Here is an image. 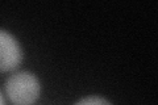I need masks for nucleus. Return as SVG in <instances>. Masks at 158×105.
<instances>
[{"label": "nucleus", "instance_id": "nucleus-1", "mask_svg": "<svg viewBox=\"0 0 158 105\" xmlns=\"http://www.w3.org/2000/svg\"><path fill=\"white\" fill-rule=\"evenodd\" d=\"M6 89L13 104L32 105L40 95V83L31 72H17L7 80Z\"/></svg>", "mask_w": 158, "mask_h": 105}, {"label": "nucleus", "instance_id": "nucleus-2", "mask_svg": "<svg viewBox=\"0 0 158 105\" xmlns=\"http://www.w3.org/2000/svg\"><path fill=\"white\" fill-rule=\"evenodd\" d=\"M23 59L21 47L11 34L0 30V71H11Z\"/></svg>", "mask_w": 158, "mask_h": 105}, {"label": "nucleus", "instance_id": "nucleus-3", "mask_svg": "<svg viewBox=\"0 0 158 105\" xmlns=\"http://www.w3.org/2000/svg\"><path fill=\"white\" fill-rule=\"evenodd\" d=\"M77 105H111L110 101H107L106 99L99 97V96H90L86 99H82Z\"/></svg>", "mask_w": 158, "mask_h": 105}, {"label": "nucleus", "instance_id": "nucleus-4", "mask_svg": "<svg viewBox=\"0 0 158 105\" xmlns=\"http://www.w3.org/2000/svg\"><path fill=\"white\" fill-rule=\"evenodd\" d=\"M0 105H4V99L2 96V93H0Z\"/></svg>", "mask_w": 158, "mask_h": 105}]
</instances>
